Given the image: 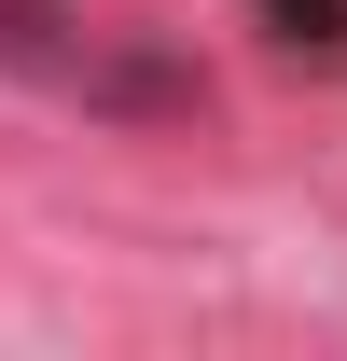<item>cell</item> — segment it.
<instances>
[{
  "instance_id": "1",
  "label": "cell",
  "mask_w": 347,
  "mask_h": 361,
  "mask_svg": "<svg viewBox=\"0 0 347 361\" xmlns=\"http://www.w3.org/2000/svg\"><path fill=\"white\" fill-rule=\"evenodd\" d=\"M278 28L292 42H347V0H278Z\"/></svg>"
}]
</instances>
